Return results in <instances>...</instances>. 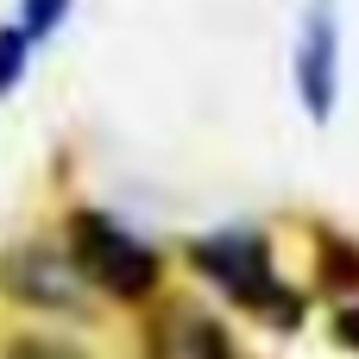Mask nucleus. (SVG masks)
Returning <instances> with one entry per match:
<instances>
[{
  "mask_svg": "<svg viewBox=\"0 0 359 359\" xmlns=\"http://www.w3.org/2000/svg\"><path fill=\"white\" fill-rule=\"evenodd\" d=\"M177 265L208 290V303L246 316L252 328L297 341L316 316V290L309 278H290L278 259V233L265 221H221L202 233L177 240Z\"/></svg>",
  "mask_w": 359,
  "mask_h": 359,
  "instance_id": "obj_1",
  "label": "nucleus"
},
{
  "mask_svg": "<svg viewBox=\"0 0 359 359\" xmlns=\"http://www.w3.org/2000/svg\"><path fill=\"white\" fill-rule=\"evenodd\" d=\"M57 240L69 252V265L82 271V284L95 290L101 309H120V316H145L158 309L170 290H177V246L139 233L126 215H114L107 202H69L57 215Z\"/></svg>",
  "mask_w": 359,
  "mask_h": 359,
  "instance_id": "obj_2",
  "label": "nucleus"
},
{
  "mask_svg": "<svg viewBox=\"0 0 359 359\" xmlns=\"http://www.w3.org/2000/svg\"><path fill=\"white\" fill-rule=\"evenodd\" d=\"M0 303L32 316L38 328H95L101 303L82 284V271L69 265L57 227L50 233H19L0 246Z\"/></svg>",
  "mask_w": 359,
  "mask_h": 359,
  "instance_id": "obj_3",
  "label": "nucleus"
},
{
  "mask_svg": "<svg viewBox=\"0 0 359 359\" xmlns=\"http://www.w3.org/2000/svg\"><path fill=\"white\" fill-rule=\"evenodd\" d=\"M290 95L297 114L328 133L341 120V95H347V38H341V0H303L297 13V38H290Z\"/></svg>",
  "mask_w": 359,
  "mask_h": 359,
  "instance_id": "obj_4",
  "label": "nucleus"
},
{
  "mask_svg": "<svg viewBox=\"0 0 359 359\" xmlns=\"http://www.w3.org/2000/svg\"><path fill=\"white\" fill-rule=\"evenodd\" d=\"M133 353L139 359H252L240 347L233 322L196 290H170L158 309H145L133 322Z\"/></svg>",
  "mask_w": 359,
  "mask_h": 359,
  "instance_id": "obj_5",
  "label": "nucleus"
},
{
  "mask_svg": "<svg viewBox=\"0 0 359 359\" xmlns=\"http://www.w3.org/2000/svg\"><path fill=\"white\" fill-rule=\"evenodd\" d=\"M309 227V290L316 303H353L359 297V233L334 221H303Z\"/></svg>",
  "mask_w": 359,
  "mask_h": 359,
  "instance_id": "obj_6",
  "label": "nucleus"
},
{
  "mask_svg": "<svg viewBox=\"0 0 359 359\" xmlns=\"http://www.w3.org/2000/svg\"><path fill=\"white\" fill-rule=\"evenodd\" d=\"M0 359H95V353L82 341H69L63 328H19V334H6Z\"/></svg>",
  "mask_w": 359,
  "mask_h": 359,
  "instance_id": "obj_7",
  "label": "nucleus"
},
{
  "mask_svg": "<svg viewBox=\"0 0 359 359\" xmlns=\"http://www.w3.org/2000/svg\"><path fill=\"white\" fill-rule=\"evenodd\" d=\"M32 57H38V44H32L13 19H0V101L19 95V82L32 76Z\"/></svg>",
  "mask_w": 359,
  "mask_h": 359,
  "instance_id": "obj_8",
  "label": "nucleus"
},
{
  "mask_svg": "<svg viewBox=\"0 0 359 359\" xmlns=\"http://www.w3.org/2000/svg\"><path fill=\"white\" fill-rule=\"evenodd\" d=\"M69 13H76V0H19V6H13V25L44 50V44L69 25Z\"/></svg>",
  "mask_w": 359,
  "mask_h": 359,
  "instance_id": "obj_9",
  "label": "nucleus"
},
{
  "mask_svg": "<svg viewBox=\"0 0 359 359\" xmlns=\"http://www.w3.org/2000/svg\"><path fill=\"white\" fill-rule=\"evenodd\" d=\"M328 334H334V347H341V353H353V359H359V297H353V303H334V309H328Z\"/></svg>",
  "mask_w": 359,
  "mask_h": 359,
  "instance_id": "obj_10",
  "label": "nucleus"
}]
</instances>
